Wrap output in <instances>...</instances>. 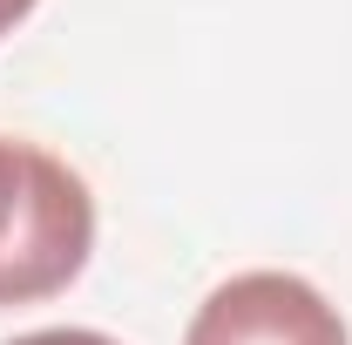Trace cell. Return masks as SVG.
I'll return each instance as SVG.
<instances>
[{
	"mask_svg": "<svg viewBox=\"0 0 352 345\" xmlns=\"http://www.w3.org/2000/svg\"><path fill=\"white\" fill-rule=\"evenodd\" d=\"M95 197L54 149L0 135V304H41L82 278Z\"/></svg>",
	"mask_w": 352,
	"mask_h": 345,
	"instance_id": "cell-1",
	"label": "cell"
},
{
	"mask_svg": "<svg viewBox=\"0 0 352 345\" xmlns=\"http://www.w3.org/2000/svg\"><path fill=\"white\" fill-rule=\"evenodd\" d=\"M183 345H352L339 304L298 271H237L197 304Z\"/></svg>",
	"mask_w": 352,
	"mask_h": 345,
	"instance_id": "cell-2",
	"label": "cell"
},
{
	"mask_svg": "<svg viewBox=\"0 0 352 345\" xmlns=\"http://www.w3.org/2000/svg\"><path fill=\"white\" fill-rule=\"evenodd\" d=\"M7 345H122V339L88 332V325H47V332H21V339H7Z\"/></svg>",
	"mask_w": 352,
	"mask_h": 345,
	"instance_id": "cell-3",
	"label": "cell"
},
{
	"mask_svg": "<svg viewBox=\"0 0 352 345\" xmlns=\"http://www.w3.org/2000/svg\"><path fill=\"white\" fill-rule=\"evenodd\" d=\"M34 7H41V0H0V41H7V34H14V27H21Z\"/></svg>",
	"mask_w": 352,
	"mask_h": 345,
	"instance_id": "cell-4",
	"label": "cell"
}]
</instances>
